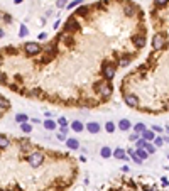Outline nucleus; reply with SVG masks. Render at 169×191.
Listing matches in <instances>:
<instances>
[{
  "instance_id": "1",
  "label": "nucleus",
  "mask_w": 169,
  "mask_h": 191,
  "mask_svg": "<svg viewBox=\"0 0 169 191\" xmlns=\"http://www.w3.org/2000/svg\"><path fill=\"white\" fill-rule=\"evenodd\" d=\"M93 90L98 93V95H102L103 98H108V96L112 95L113 88L110 83H107V81H96L93 85Z\"/></svg>"
},
{
  "instance_id": "2",
  "label": "nucleus",
  "mask_w": 169,
  "mask_h": 191,
  "mask_svg": "<svg viewBox=\"0 0 169 191\" xmlns=\"http://www.w3.org/2000/svg\"><path fill=\"white\" fill-rule=\"evenodd\" d=\"M27 162L32 166V168H39L42 162H44V154L42 152H32L27 156Z\"/></svg>"
},
{
  "instance_id": "3",
  "label": "nucleus",
  "mask_w": 169,
  "mask_h": 191,
  "mask_svg": "<svg viewBox=\"0 0 169 191\" xmlns=\"http://www.w3.org/2000/svg\"><path fill=\"white\" fill-rule=\"evenodd\" d=\"M24 51H25L27 56H37L41 53V46H39V42H34V41L32 42H25Z\"/></svg>"
},
{
  "instance_id": "4",
  "label": "nucleus",
  "mask_w": 169,
  "mask_h": 191,
  "mask_svg": "<svg viewBox=\"0 0 169 191\" xmlns=\"http://www.w3.org/2000/svg\"><path fill=\"white\" fill-rule=\"evenodd\" d=\"M115 64H110V63H103V66H102V73H103V76L105 79L108 81V79H112L115 78Z\"/></svg>"
},
{
  "instance_id": "5",
  "label": "nucleus",
  "mask_w": 169,
  "mask_h": 191,
  "mask_svg": "<svg viewBox=\"0 0 169 191\" xmlns=\"http://www.w3.org/2000/svg\"><path fill=\"white\" fill-rule=\"evenodd\" d=\"M152 47L156 51H161V49L166 47V37H164V34H156L152 37Z\"/></svg>"
},
{
  "instance_id": "6",
  "label": "nucleus",
  "mask_w": 169,
  "mask_h": 191,
  "mask_svg": "<svg viewBox=\"0 0 169 191\" xmlns=\"http://www.w3.org/2000/svg\"><path fill=\"white\" fill-rule=\"evenodd\" d=\"M81 27H79V22L75 19V17H69L64 24V32H78Z\"/></svg>"
},
{
  "instance_id": "7",
  "label": "nucleus",
  "mask_w": 169,
  "mask_h": 191,
  "mask_svg": "<svg viewBox=\"0 0 169 191\" xmlns=\"http://www.w3.org/2000/svg\"><path fill=\"white\" fill-rule=\"evenodd\" d=\"M125 103H127L130 108H137V107H139V98L135 95H125Z\"/></svg>"
},
{
  "instance_id": "8",
  "label": "nucleus",
  "mask_w": 169,
  "mask_h": 191,
  "mask_svg": "<svg viewBox=\"0 0 169 191\" xmlns=\"http://www.w3.org/2000/svg\"><path fill=\"white\" fill-rule=\"evenodd\" d=\"M59 41H63L66 46H73V42H75V39H73V36H71L69 32H64V34H61V36H59Z\"/></svg>"
},
{
  "instance_id": "9",
  "label": "nucleus",
  "mask_w": 169,
  "mask_h": 191,
  "mask_svg": "<svg viewBox=\"0 0 169 191\" xmlns=\"http://www.w3.org/2000/svg\"><path fill=\"white\" fill-rule=\"evenodd\" d=\"M86 130H88L90 134H98V132H100V124H96V122H88V124H86Z\"/></svg>"
},
{
  "instance_id": "10",
  "label": "nucleus",
  "mask_w": 169,
  "mask_h": 191,
  "mask_svg": "<svg viewBox=\"0 0 169 191\" xmlns=\"http://www.w3.org/2000/svg\"><path fill=\"white\" fill-rule=\"evenodd\" d=\"M66 146H68V149H71V151H76V149H79V142L76 140L75 137H69V139H66Z\"/></svg>"
},
{
  "instance_id": "11",
  "label": "nucleus",
  "mask_w": 169,
  "mask_h": 191,
  "mask_svg": "<svg viewBox=\"0 0 169 191\" xmlns=\"http://www.w3.org/2000/svg\"><path fill=\"white\" fill-rule=\"evenodd\" d=\"M88 12H90V7H88V5H79V7L76 9L75 15H79V17H86V15H88Z\"/></svg>"
},
{
  "instance_id": "12",
  "label": "nucleus",
  "mask_w": 169,
  "mask_h": 191,
  "mask_svg": "<svg viewBox=\"0 0 169 191\" xmlns=\"http://www.w3.org/2000/svg\"><path fill=\"white\" fill-rule=\"evenodd\" d=\"M71 130L76 132V134H79V132H83V130H85V125H83L79 120H75V122L71 124Z\"/></svg>"
},
{
  "instance_id": "13",
  "label": "nucleus",
  "mask_w": 169,
  "mask_h": 191,
  "mask_svg": "<svg viewBox=\"0 0 169 191\" xmlns=\"http://www.w3.org/2000/svg\"><path fill=\"white\" fill-rule=\"evenodd\" d=\"M130 127H132V124H130V120H127V118H122V120L118 122V129L124 130V132H127Z\"/></svg>"
},
{
  "instance_id": "14",
  "label": "nucleus",
  "mask_w": 169,
  "mask_h": 191,
  "mask_svg": "<svg viewBox=\"0 0 169 191\" xmlns=\"http://www.w3.org/2000/svg\"><path fill=\"white\" fill-rule=\"evenodd\" d=\"M132 42H134L137 47H144L146 39H144V36H134V37H132Z\"/></svg>"
},
{
  "instance_id": "15",
  "label": "nucleus",
  "mask_w": 169,
  "mask_h": 191,
  "mask_svg": "<svg viewBox=\"0 0 169 191\" xmlns=\"http://www.w3.org/2000/svg\"><path fill=\"white\" fill-rule=\"evenodd\" d=\"M113 156H115V159H127V152H125V149H122V147L115 149V151H113Z\"/></svg>"
},
{
  "instance_id": "16",
  "label": "nucleus",
  "mask_w": 169,
  "mask_h": 191,
  "mask_svg": "<svg viewBox=\"0 0 169 191\" xmlns=\"http://www.w3.org/2000/svg\"><path fill=\"white\" fill-rule=\"evenodd\" d=\"M56 127H57V122L51 120V118H46V122H44V129L46 130H54Z\"/></svg>"
},
{
  "instance_id": "17",
  "label": "nucleus",
  "mask_w": 169,
  "mask_h": 191,
  "mask_svg": "<svg viewBox=\"0 0 169 191\" xmlns=\"http://www.w3.org/2000/svg\"><path fill=\"white\" fill-rule=\"evenodd\" d=\"M100 154H102V157H103V159H108V157H112V156H113V151L110 149V147H107V146H105V147H102Z\"/></svg>"
},
{
  "instance_id": "18",
  "label": "nucleus",
  "mask_w": 169,
  "mask_h": 191,
  "mask_svg": "<svg viewBox=\"0 0 169 191\" xmlns=\"http://www.w3.org/2000/svg\"><path fill=\"white\" fill-rule=\"evenodd\" d=\"M46 54H49V56H54V54H56V44H54V42H49V44L46 46Z\"/></svg>"
},
{
  "instance_id": "19",
  "label": "nucleus",
  "mask_w": 169,
  "mask_h": 191,
  "mask_svg": "<svg viewBox=\"0 0 169 191\" xmlns=\"http://www.w3.org/2000/svg\"><path fill=\"white\" fill-rule=\"evenodd\" d=\"M124 14H125V15H129V17H130V15H135V7L130 5V3H127V5L124 7Z\"/></svg>"
},
{
  "instance_id": "20",
  "label": "nucleus",
  "mask_w": 169,
  "mask_h": 191,
  "mask_svg": "<svg viewBox=\"0 0 169 191\" xmlns=\"http://www.w3.org/2000/svg\"><path fill=\"white\" fill-rule=\"evenodd\" d=\"M142 139L144 140H154L156 139V132H152V130H146V132H142Z\"/></svg>"
},
{
  "instance_id": "21",
  "label": "nucleus",
  "mask_w": 169,
  "mask_h": 191,
  "mask_svg": "<svg viewBox=\"0 0 169 191\" xmlns=\"http://www.w3.org/2000/svg\"><path fill=\"white\" fill-rule=\"evenodd\" d=\"M27 95L31 96V98H41V96H42V91H41L39 88H32V90H31Z\"/></svg>"
},
{
  "instance_id": "22",
  "label": "nucleus",
  "mask_w": 169,
  "mask_h": 191,
  "mask_svg": "<svg viewBox=\"0 0 169 191\" xmlns=\"http://www.w3.org/2000/svg\"><path fill=\"white\" fill-rule=\"evenodd\" d=\"M9 144H10L9 137H5V135H0V149H5V147H9Z\"/></svg>"
},
{
  "instance_id": "23",
  "label": "nucleus",
  "mask_w": 169,
  "mask_h": 191,
  "mask_svg": "<svg viewBox=\"0 0 169 191\" xmlns=\"http://www.w3.org/2000/svg\"><path fill=\"white\" fill-rule=\"evenodd\" d=\"M134 130H135V134H142V132H146V124H135V127H134Z\"/></svg>"
},
{
  "instance_id": "24",
  "label": "nucleus",
  "mask_w": 169,
  "mask_h": 191,
  "mask_svg": "<svg viewBox=\"0 0 169 191\" xmlns=\"http://www.w3.org/2000/svg\"><path fill=\"white\" fill-rule=\"evenodd\" d=\"M135 154H137V156H139L142 161H146V159L149 157V154H147V151H146V149H135Z\"/></svg>"
},
{
  "instance_id": "25",
  "label": "nucleus",
  "mask_w": 169,
  "mask_h": 191,
  "mask_svg": "<svg viewBox=\"0 0 169 191\" xmlns=\"http://www.w3.org/2000/svg\"><path fill=\"white\" fill-rule=\"evenodd\" d=\"M15 120H17L19 124H27L29 118H27V115H24V114H17L15 115Z\"/></svg>"
},
{
  "instance_id": "26",
  "label": "nucleus",
  "mask_w": 169,
  "mask_h": 191,
  "mask_svg": "<svg viewBox=\"0 0 169 191\" xmlns=\"http://www.w3.org/2000/svg\"><path fill=\"white\" fill-rule=\"evenodd\" d=\"M105 130H107L108 134H113V132H115V124H113V122H107V124H105Z\"/></svg>"
},
{
  "instance_id": "27",
  "label": "nucleus",
  "mask_w": 169,
  "mask_h": 191,
  "mask_svg": "<svg viewBox=\"0 0 169 191\" xmlns=\"http://www.w3.org/2000/svg\"><path fill=\"white\" fill-rule=\"evenodd\" d=\"M20 129H22V132L29 134V132L32 130V125H31V124H20Z\"/></svg>"
},
{
  "instance_id": "28",
  "label": "nucleus",
  "mask_w": 169,
  "mask_h": 191,
  "mask_svg": "<svg viewBox=\"0 0 169 191\" xmlns=\"http://www.w3.org/2000/svg\"><path fill=\"white\" fill-rule=\"evenodd\" d=\"M144 149L147 151V154H154V152H156V146H154V144H149V142L146 144V147H144Z\"/></svg>"
},
{
  "instance_id": "29",
  "label": "nucleus",
  "mask_w": 169,
  "mask_h": 191,
  "mask_svg": "<svg viewBox=\"0 0 169 191\" xmlns=\"http://www.w3.org/2000/svg\"><path fill=\"white\" fill-rule=\"evenodd\" d=\"M146 144H147V140H144V139H139V140L135 142V147H137V149H144V147H146Z\"/></svg>"
},
{
  "instance_id": "30",
  "label": "nucleus",
  "mask_w": 169,
  "mask_h": 191,
  "mask_svg": "<svg viewBox=\"0 0 169 191\" xmlns=\"http://www.w3.org/2000/svg\"><path fill=\"white\" fill-rule=\"evenodd\" d=\"M129 61H130V57H129V56H124L120 61H118V66H122V68H124V66H127V64H129Z\"/></svg>"
},
{
  "instance_id": "31",
  "label": "nucleus",
  "mask_w": 169,
  "mask_h": 191,
  "mask_svg": "<svg viewBox=\"0 0 169 191\" xmlns=\"http://www.w3.org/2000/svg\"><path fill=\"white\" fill-rule=\"evenodd\" d=\"M81 2H83V0H75V2H71V3H68L66 7L71 10V9H75V7H79V5H81Z\"/></svg>"
},
{
  "instance_id": "32",
  "label": "nucleus",
  "mask_w": 169,
  "mask_h": 191,
  "mask_svg": "<svg viewBox=\"0 0 169 191\" xmlns=\"http://www.w3.org/2000/svg\"><path fill=\"white\" fill-rule=\"evenodd\" d=\"M57 125H61V127H68V120H66V117H59V118H57Z\"/></svg>"
},
{
  "instance_id": "33",
  "label": "nucleus",
  "mask_w": 169,
  "mask_h": 191,
  "mask_svg": "<svg viewBox=\"0 0 169 191\" xmlns=\"http://www.w3.org/2000/svg\"><path fill=\"white\" fill-rule=\"evenodd\" d=\"M2 108H9V100H5L3 96H0V110Z\"/></svg>"
},
{
  "instance_id": "34",
  "label": "nucleus",
  "mask_w": 169,
  "mask_h": 191,
  "mask_svg": "<svg viewBox=\"0 0 169 191\" xmlns=\"http://www.w3.org/2000/svg\"><path fill=\"white\" fill-rule=\"evenodd\" d=\"M27 32H29V31H27V27H25V25H20V31H19L20 37H25V36H27Z\"/></svg>"
},
{
  "instance_id": "35",
  "label": "nucleus",
  "mask_w": 169,
  "mask_h": 191,
  "mask_svg": "<svg viewBox=\"0 0 169 191\" xmlns=\"http://www.w3.org/2000/svg\"><path fill=\"white\" fill-rule=\"evenodd\" d=\"M162 144H164V139H161V137H156V139H154V146H156V147H161Z\"/></svg>"
},
{
  "instance_id": "36",
  "label": "nucleus",
  "mask_w": 169,
  "mask_h": 191,
  "mask_svg": "<svg viewBox=\"0 0 169 191\" xmlns=\"http://www.w3.org/2000/svg\"><path fill=\"white\" fill-rule=\"evenodd\" d=\"M129 139H130L132 142H137V140L140 139V135H139V134H135V132H134V134H130V135H129Z\"/></svg>"
},
{
  "instance_id": "37",
  "label": "nucleus",
  "mask_w": 169,
  "mask_h": 191,
  "mask_svg": "<svg viewBox=\"0 0 169 191\" xmlns=\"http://www.w3.org/2000/svg\"><path fill=\"white\" fill-rule=\"evenodd\" d=\"M56 5L59 7V9H64V7H66V0H57Z\"/></svg>"
},
{
  "instance_id": "38",
  "label": "nucleus",
  "mask_w": 169,
  "mask_h": 191,
  "mask_svg": "<svg viewBox=\"0 0 169 191\" xmlns=\"http://www.w3.org/2000/svg\"><path fill=\"white\" fill-rule=\"evenodd\" d=\"M154 2H156V3H157V5H159V7H164V5H166V3H168L169 0H154Z\"/></svg>"
},
{
  "instance_id": "39",
  "label": "nucleus",
  "mask_w": 169,
  "mask_h": 191,
  "mask_svg": "<svg viewBox=\"0 0 169 191\" xmlns=\"http://www.w3.org/2000/svg\"><path fill=\"white\" fill-rule=\"evenodd\" d=\"M0 83H2V85H7V76H5L3 73H0Z\"/></svg>"
},
{
  "instance_id": "40",
  "label": "nucleus",
  "mask_w": 169,
  "mask_h": 191,
  "mask_svg": "<svg viewBox=\"0 0 169 191\" xmlns=\"http://www.w3.org/2000/svg\"><path fill=\"white\" fill-rule=\"evenodd\" d=\"M152 132H162V129H161L159 125H154V127H152Z\"/></svg>"
},
{
  "instance_id": "41",
  "label": "nucleus",
  "mask_w": 169,
  "mask_h": 191,
  "mask_svg": "<svg viewBox=\"0 0 169 191\" xmlns=\"http://www.w3.org/2000/svg\"><path fill=\"white\" fill-rule=\"evenodd\" d=\"M2 20H5V22H10V20H12V17H10L9 14H3V19H2Z\"/></svg>"
},
{
  "instance_id": "42",
  "label": "nucleus",
  "mask_w": 169,
  "mask_h": 191,
  "mask_svg": "<svg viewBox=\"0 0 169 191\" xmlns=\"http://www.w3.org/2000/svg\"><path fill=\"white\" fill-rule=\"evenodd\" d=\"M46 37H47V34H46V32H41V34H39V39H41V41H44Z\"/></svg>"
},
{
  "instance_id": "43",
  "label": "nucleus",
  "mask_w": 169,
  "mask_h": 191,
  "mask_svg": "<svg viewBox=\"0 0 169 191\" xmlns=\"http://www.w3.org/2000/svg\"><path fill=\"white\" fill-rule=\"evenodd\" d=\"M10 88H12V90H15V91H20V88L17 86V85H10Z\"/></svg>"
},
{
  "instance_id": "44",
  "label": "nucleus",
  "mask_w": 169,
  "mask_h": 191,
  "mask_svg": "<svg viewBox=\"0 0 169 191\" xmlns=\"http://www.w3.org/2000/svg\"><path fill=\"white\" fill-rule=\"evenodd\" d=\"M142 190L144 191H152V188H150V186H142Z\"/></svg>"
},
{
  "instance_id": "45",
  "label": "nucleus",
  "mask_w": 169,
  "mask_h": 191,
  "mask_svg": "<svg viewBox=\"0 0 169 191\" xmlns=\"http://www.w3.org/2000/svg\"><path fill=\"white\" fill-rule=\"evenodd\" d=\"M162 184H164V186H168V184H169V181L166 179V178H162Z\"/></svg>"
},
{
  "instance_id": "46",
  "label": "nucleus",
  "mask_w": 169,
  "mask_h": 191,
  "mask_svg": "<svg viewBox=\"0 0 169 191\" xmlns=\"http://www.w3.org/2000/svg\"><path fill=\"white\" fill-rule=\"evenodd\" d=\"M0 37H3V31L2 29H0Z\"/></svg>"
},
{
  "instance_id": "47",
  "label": "nucleus",
  "mask_w": 169,
  "mask_h": 191,
  "mask_svg": "<svg viewBox=\"0 0 169 191\" xmlns=\"http://www.w3.org/2000/svg\"><path fill=\"white\" fill-rule=\"evenodd\" d=\"M20 2H22V0H14V3H20Z\"/></svg>"
},
{
  "instance_id": "48",
  "label": "nucleus",
  "mask_w": 169,
  "mask_h": 191,
  "mask_svg": "<svg viewBox=\"0 0 169 191\" xmlns=\"http://www.w3.org/2000/svg\"><path fill=\"white\" fill-rule=\"evenodd\" d=\"M3 19V14H2V12H0V20Z\"/></svg>"
},
{
  "instance_id": "49",
  "label": "nucleus",
  "mask_w": 169,
  "mask_h": 191,
  "mask_svg": "<svg viewBox=\"0 0 169 191\" xmlns=\"http://www.w3.org/2000/svg\"><path fill=\"white\" fill-rule=\"evenodd\" d=\"M0 64H2V56H0Z\"/></svg>"
},
{
  "instance_id": "50",
  "label": "nucleus",
  "mask_w": 169,
  "mask_h": 191,
  "mask_svg": "<svg viewBox=\"0 0 169 191\" xmlns=\"http://www.w3.org/2000/svg\"><path fill=\"white\" fill-rule=\"evenodd\" d=\"M0 117H2V110H0Z\"/></svg>"
},
{
  "instance_id": "51",
  "label": "nucleus",
  "mask_w": 169,
  "mask_h": 191,
  "mask_svg": "<svg viewBox=\"0 0 169 191\" xmlns=\"http://www.w3.org/2000/svg\"><path fill=\"white\" fill-rule=\"evenodd\" d=\"M168 159H169V154H168Z\"/></svg>"
}]
</instances>
